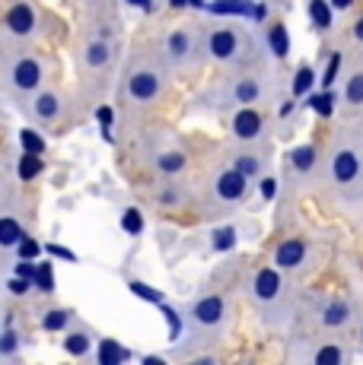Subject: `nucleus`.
I'll use <instances>...</instances> for the list:
<instances>
[{"instance_id": "nucleus-1", "label": "nucleus", "mask_w": 363, "mask_h": 365, "mask_svg": "<svg viewBox=\"0 0 363 365\" xmlns=\"http://www.w3.org/2000/svg\"><path fill=\"white\" fill-rule=\"evenodd\" d=\"M166 67L156 58H137L121 76V99L131 105H153L166 93Z\"/></svg>"}, {"instance_id": "nucleus-2", "label": "nucleus", "mask_w": 363, "mask_h": 365, "mask_svg": "<svg viewBox=\"0 0 363 365\" xmlns=\"http://www.w3.org/2000/svg\"><path fill=\"white\" fill-rule=\"evenodd\" d=\"M166 61L179 70H194L204 61V41H198V35H192V29H172L166 35Z\"/></svg>"}, {"instance_id": "nucleus-3", "label": "nucleus", "mask_w": 363, "mask_h": 365, "mask_svg": "<svg viewBox=\"0 0 363 365\" xmlns=\"http://www.w3.org/2000/svg\"><path fill=\"white\" fill-rule=\"evenodd\" d=\"M41 80H45V67L36 54H16L6 61V86L13 93H39Z\"/></svg>"}, {"instance_id": "nucleus-4", "label": "nucleus", "mask_w": 363, "mask_h": 365, "mask_svg": "<svg viewBox=\"0 0 363 365\" xmlns=\"http://www.w3.org/2000/svg\"><path fill=\"white\" fill-rule=\"evenodd\" d=\"M204 51L217 64H229L242 54V32L236 26H214L204 32Z\"/></svg>"}, {"instance_id": "nucleus-5", "label": "nucleus", "mask_w": 363, "mask_h": 365, "mask_svg": "<svg viewBox=\"0 0 363 365\" xmlns=\"http://www.w3.org/2000/svg\"><path fill=\"white\" fill-rule=\"evenodd\" d=\"M227 299L223 296H201V299H194V305H192V312H188V321H192V327L194 331H204V334H214V331H220L223 324H227Z\"/></svg>"}, {"instance_id": "nucleus-6", "label": "nucleus", "mask_w": 363, "mask_h": 365, "mask_svg": "<svg viewBox=\"0 0 363 365\" xmlns=\"http://www.w3.org/2000/svg\"><path fill=\"white\" fill-rule=\"evenodd\" d=\"M328 175H332V181L338 187H351L354 181H360V175H363L360 153L351 150V146H338V150L328 156Z\"/></svg>"}, {"instance_id": "nucleus-7", "label": "nucleus", "mask_w": 363, "mask_h": 365, "mask_svg": "<svg viewBox=\"0 0 363 365\" xmlns=\"http://www.w3.org/2000/svg\"><path fill=\"white\" fill-rule=\"evenodd\" d=\"M284 292V277H281V267H258L249 279V296L258 305H271L277 302Z\"/></svg>"}, {"instance_id": "nucleus-8", "label": "nucleus", "mask_w": 363, "mask_h": 365, "mask_svg": "<svg viewBox=\"0 0 363 365\" xmlns=\"http://www.w3.org/2000/svg\"><path fill=\"white\" fill-rule=\"evenodd\" d=\"M249 181H252V178H246V175H242L236 165H229V168H223L217 178H214L211 191H214V197H217V203H223V207H233V203H239L249 194Z\"/></svg>"}, {"instance_id": "nucleus-9", "label": "nucleus", "mask_w": 363, "mask_h": 365, "mask_svg": "<svg viewBox=\"0 0 363 365\" xmlns=\"http://www.w3.org/2000/svg\"><path fill=\"white\" fill-rule=\"evenodd\" d=\"M111 61H115V45H111V38L89 35L80 51V70H86V73H102V70L111 67Z\"/></svg>"}, {"instance_id": "nucleus-10", "label": "nucleus", "mask_w": 363, "mask_h": 365, "mask_svg": "<svg viewBox=\"0 0 363 365\" xmlns=\"http://www.w3.org/2000/svg\"><path fill=\"white\" fill-rule=\"evenodd\" d=\"M4 29H6V35H13V38H29V35H36V29H39L36 6L26 4V0H16V4L4 13Z\"/></svg>"}, {"instance_id": "nucleus-11", "label": "nucleus", "mask_w": 363, "mask_h": 365, "mask_svg": "<svg viewBox=\"0 0 363 365\" xmlns=\"http://www.w3.org/2000/svg\"><path fill=\"white\" fill-rule=\"evenodd\" d=\"M229 128H233V137L239 140V143H255L264 133V115L258 111V105H239V108L233 111Z\"/></svg>"}, {"instance_id": "nucleus-12", "label": "nucleus", "mask_w": 363, "mask_h": 365, "mask_svg": "<svg viewBox=\"0 0 363 365\" xmlns=\"http://www.w3.org/2000/svg\"><path fill=\"white\" fill-rule=\"evenodd\" d=\"M61 111H64V102H61V93H54V89H39L26 105V115L36 124H54L61 118Z\"/></svg>"}, {"instance_id": "nucleus-13", "label": "nucleus", "mask_w": 363, "mask_h": 365, "mask_svg": "<svg viewBox=\"0 0 363 365\" xmlns=\"http://www.w3.org/2000/svg\"><path fill=\"white\" fill-rule=\"evenodd\" d=\"M207 13H214V16H249L262 23L268 16V6L255 4V0H217V4H207Z\"/></svg>"}, {"instance_id": "nucleus-14", "label": "nucleus", "mask_w": 363, "mask_h": 365, "mask_svg": "<svg viewBox=\"0 0 363 365\" xmlns=\"http://www.w3.org/2000/svg\"><path fill=\"white\" fill-rule=\"evenodd\" d=\"M306 255H309L306 238L303 235H290L274 248V267H281V270H297V267H303Z\"/></svg>"}, {"instance_id": "nucleus-15", "label": "nucleus", "mask_w": 363, "mask_h": 365, "mask_svg": "<svg viewBox=\"0 0 363 365\" xmlns=\"http://www.w3.org/2000/svg\"><path fill=\"white\" fill-rule=\"evenodd\" d=\"M227 99H233L236 105H258L264 99V80L258 73L239 76V80L233 83V89L227 93Z\"/></svg>"}, {"instance_id": "nucleus-16", "label": "nucleus", "mask_w": 363, "mask_h": 365, "mask_svg": "<svg viewBox=\"0 0 363 365\" xmlns=\"http://www.w3.org/2000/svg\"><path fill=\"white\" fill-rule=\"evenodd\" d=\"M351 314H354V308L344 299H332L322 305L319 321H322V327H328V331H341L344 324H351Z\"/></svg>"}, {"instance_id": "nucleus-17", "label": "nucleus", "mask_w": 363, "mask_h": 365, "mask_svg": "<svg viewBox=\"0 0 363 365\" xmlns=\"http://www.w3.org/2000/svg\"><path fill=\"white\" fill-rule=\"evenodd\" d=\"M131 359V349L121 346L118 340H111V336H102L99 340V349H96V362L99 365H121Z\"/></svg>"}, {"instance_id": "nucleus-18", "label": "nucleus", "mask_w": 363, "mask_h": 365, "mask_svg": "<svg viewBox=\"0 0 363 365\" xmlns=\"http://www.w3.org/2000/svg\"><path fill=\"white\" fill-rule=\"evenodd\" d=\"M287 163H290V168L297 175H312V172H316V163H319V153H316V146H309V143L293 146Z\"/></svg>"}, {"instance_id": "nucleus-19", "label": "nucleus", "mask_w": 363, "mask_h": 365, "mask_svg": "<svg viewBox=\"0 0 363 365\" xmlns=\"http://www.w3.org/2000/svg\"><path fill=\"white\" fill-rule=\"evenodd\" d=\"M306 359H309L312 365H341L347 359V353L338 346V343L325 340V343H319V346H312L309 353H306Z\"/></svg>"}, {"instance_id": "nucleus-20", "label": "nucleus", "mask_w": 363, "mask_h": 365, "mask_svg": "<svg viewBox=\"0 0 363 365\" xmlns=\"http://www.w3.org/2000/svg\"><path fill=\"white\" fill-rule=\"evenodd\" d=\"M23 238H26V229L19 226L16 216L6 213L4 220H0V245H4V251H16Z\"/></svg>"}, {"instance_id": "nucleus-21", "label": "nucleus", "mask_w": 363, "mask_h": 365, "mask_svg": "<svg viewBox=\"0 0 363 365\" xmlns=\"http://www.w3.org/2000/svg\"><path fill=\"white\" fill-rule=\"evenodd\" d=\"M156 172L159 175H166V178H172V175H182L185 172V165H188V159H185V153L182 150H169V153H159L156 156Z\"/></svg>"}, {"instance_id": "nucleus-22", "label": "nucleus", "mask_w": 363, "mask_h": 365, "mask_svg": "<svg viewBox=\"0 0 363 365\" xmlns=\"http://www.w3.org/2000/svg\"><path fill=\"white\" fill-rule=\"evenodd\" d=\"M89 349H93V336H89V331H67V336H64V353L67 356L86 359Z\"/></svg>"}, {"instance_id": "nucleus-23", "label": "nucleus", "mask_w": 363, "mask_h": 365, "mask_svg": "<svg viewBox=\"0 0 363 365\" xmlns=\"http://www.w3.org/2000/svg\"><path fill=\"white\" fill-rule=\"evenodd\" d=\"M312 86H316V70H312L309 64L297 67V73H293V83H290V96H293V99H306V96L312 93Z\"/></svg>"}, {"instance_id": "nucleus-24", "label": "nucleus", "mask_w": 363, "mask_h": 365, "mask_svg": "<svg viewBox=\"0 0 363 365\" xmlns=\"http://www.w3.org/2000/svg\"><path fill=\"white\" fill-rule=\"evenodd\" d=\"M268 48H271V54L281 58V61L290 54V32H287V26L284 23H274L268 29Z\"/></svg>"}, {"instance_id": "nucleus-25", "label": "nucleus", "mask_w": 363, "mask_h": 365, "mask_svg": "<svg viewBox=\"0 0 363 365\" xmlns=\"http://www.w3.org/2000/svg\"><path fill=\"white\" fill-rule=\"evenodd\" d=\"M45 172V163H41L39 153H23L16 163V178L19 181H36L39 175Z\"/></svg>"}, {"instance_id": "nucleus-26", "label": "nucleus", "mask_w": 363, "mask_h": 365, "mask_svg": "<svg viewBox=\"0 0 363 365\" xmlns=\"http://www.w3.org/2000/svg\"><path fill=\"white\" fill-rule=\"evenodd\" d=\"M309 19H312V26H316L319 32L332 29V23H334V6L328 4V0H309Z\"/></svg>"}, {"instance_id": "nucleus-27", "label": "nucleus", "mask_w": 363, "mask_h": 365, "mask_svg": "<svg viewBox=\"0 0 363 365\" xmlns=\"http://www.w3.org/2000/svg\"><path fill=\"white\" fill-rule=\"evenodd\" d=\"M74 321V312L71 308H51V312L41 314V327H45L48 334H58V331H67Z\"/></svg>"}, {"instance_id": "nucleus-28", "label": "nucleus", "mask_w": 363, "mask_h": 365, "mask_svg": "<svg viewBox=\"0 0 363 365\" xmlns=\"http://www.w3.org/2000/svg\"><path fill=\"white\" fill-rule=\"evenodd\" d=\"M303 102L309 105L316 115H322V118H332V115H334V93H332V89H319V93H309Z\"/></svg>"}, {"instance_id": "nucleus-29", "label": "nucleus", "mask_w": 363, "mask_h": 365, "mask_svg": "<svg viewBox=\"0 0 363 365\" xmlns=\"http://www.w3.org/2000/svg\"><path fill=\"white\" fill-rule=\"evenodd\" d=\"M19 349V334L13 331V314H6L4 334H0V359H13Z\"/></svg>"}, {"instance_id": "nucleus-30", "label": "nucleus", "mask_w": 363, "mask_h": 365, "mask_svg": "<svg viewBox=\"0 0 363 365\" xmlns=\"http://www.w3.org/2000/svg\"><path fill=\"white\" fill-rule=\"evenodd\" d=\"M344 102L351 108H360L363 105V70H357V73H351L344 80Z\"/></svg>"}, {"instance_id": "nucleus-31", "label": "nucleus", "mask_w": 363, "mask_h": 365, "mask_svg": "<svg viewBox=\"0 0 363 365\" xmlns=\"http://www.w3.org/2000/svg\"><path fill=\"white\" fill-rule=\"evenodd\" d=\"M19 150L23 153H45L48 150V143H45V137H41L39 130H32V128H23L19 130Z\"/></svg>"}, {"instance_id": "nucleus-32", "label": "nucleus", "mask_w": 363, "mask_h": 365, "mask_svg": "<svg viewBox=\"0 0 363 365\" xmlns=\"http://www.w3.org/2000/svg\"><path fill=\"white\" fill-rule=\"evenodd\" d=\"M156 308L163 312L166 324H169V340H172V343H179V336L185 334V318H182V314H179L172 305H166V302H163V305H156Z\"/></svg>"}, {"instance_id": "nucleus-33", "label": "nucleus", "mask_w": 363, "mask_h": 365, "mask_svg": "<svg viewBox=\"0 0 363 365\" xmlns=\"http://www.w3.org/2000/svg\"><path fill=\"white\" fill-rule=\"evenodd\" d=\"M211 248L220 251V255L233 251V248H236V229H233V226H220L217 232L211 235Z\"/></svg>"}, {"instance_id": "nucleus-34", "label": "nucleus", "mask_w": 363, "mask_h": 365, "mask_svg": "<svg viewBox=\"0 0 363 365\" xmlns=\"http://www.w3.org/2000/svg\"><path fill=\"white\" fill-rule=\"evenodd\" d=\"M128 289L134 292L137 299H144V302H150V305H163V292L159 289H153V286H146V283H141V279H128Z\"/></svg>"}, {"instance_id": "nucleus-35", "label": "nucleus", "mask_w": 363, "mask_h": 365, "mask_svg": "<svg viewBox=\"0 0 363 365\" xmlns=\"http://www.w3.org/2000/svg\"><path fill=\"white\" fill-rule=\"evenodd\" d=\"M233 165L239 168L246 178H258V175H262V159H258L255 153H239V156L233 159Z\"/></svg>"}, {"instance_id": "nucleus-36", "label": "nucleus", "mask_w": 363, "mask_h": 365, "mask_svg": "<svg viewBox=\"0 0 363 365\" xmlns=\"http://www.w3.org/2000/svg\"><path fill=\"white\" fill-rule=\"evenodd\" d=\"M121 229L128 235H141L144 232V213H141V210H137V207L124 210V213H121Z\"/></svg>"}, {"instance_id": "nucleus-37", "label": "nucleus", "mask_w": 363, "mask_h": 365, "mask_svg": "<svg viewBox=\"0 0 363 365\" xmlns=\"http://www.w3.org/2000/svg\"><path fill=\"white\" fill-rule=\"evenodd\" d=\"M36 289H39V292H45V296H51V292H54V270H51V264H39Z\"/></svg>"}, {"instance_id": "nucleus-38", "label": "nucleus", "mask_w": 363, "mask_h": 365, "mask_svg": "<svg viewBox=\"0 0 363 365\" xmlns=\"http://www.w3.org/2000/svg\"><path fill=\"white\" fill-rule=\"evenodd\" d=\"M338 70H341V54L334 51L332 58H328V64H325V73H322V89H332V86H334V80H338Z\"/></svg>"}, {"instance_id": "nucleus-39", "label": "nucleus", "mask_w": 363, "mask_h": 365, "mask_svg": "<svg viewBox=\"0 0 363 365\" xmlns=\"http://www.w3.org/2000/svg\"><path fill=\"white\" fill-rule=\"evenodd\" d=\"M156 197L163 200L166 207H176V203L185 200V191H182L179 185H163V187H159V194H156Z\"/></svg>"}, {"instance_id": "nucleus-40", "label": "nucleus", "mask_w": 363, "mask_h": 365, "mask_svg": "<svg viewBox=\"0 0 363 365\" xmlns=\"http://www.w3.org/2000/svg\"><path fill=\"white\" fill-rule=\"evenodd\" d=\"M29 289H36V283L26 277H16V273H13V277L6 279V292H10V296H26Z\"/></svg>"}, {"instance_id": "nucleus-41", "label": "nucleus", "mask_w": 363, "mask_h": 365, "mask_svg": "<svg viewBox=\"0 0 363 365\" xmlns=\"http://www.w3.org/2000/svg\"><path fill=\"white\" fill-rule=\"evenodd\" d=\"M16 255H19V257H29V261H36V257L41 255V245L36 242V238H29V235H26V238H23V242H19Z\"/></svg>"}, {"instance_id": "nucleus-42", "label": "nucleus", "mask_w": 363, "mask_h": 365, "mask_svg": "<svg viewBox=\"0 0 363 365\" xmlns=\"http://www.w3.org/2000/svg\"><path fill=\"white\" fill-rule=\"evenodd\" d=\"M45 255L48 257H58V261H67V264H76V255L64 245H45Z\"/></svg>"}, {"instance_id": "nucleus-43", "label": "nucleus", "mask_w": 363, "mask_h": 365, "mask_svg": "<svg viewBox=\"0 0 363 365\" xmlns=\"http://www.w3.org/2000/svg\"><path fill=\"white\" fill-rule=\"evenodd\" d=\"M96 121H99V128H111V121H115V111H111L109 105H99V108H96Z\"/></svg>"}, {"instance_id": "nucleus-44", "label": "nucleus", "mask_w": 363, "mask_h": 365, "mask_svg": "<svg viewBox=\"0 0 363 365\" xmlns=\"http://www.w3.org/2000/svg\"><path fill=\"white\" fill-rule=\"evenodd\" d=\"M258 191H262V197H264V200H274V197H277V181H274V178H262Z\"/></svg>"}, {"instance_id": "nucleus-45", "label": "nucleus", "mask_w": 363, "mask_h": 365, "mask_svg": "<svg viewBox=\"0 0 363 365\" xmlns=\"http://www.w3.org/2000/svg\"><path fill=\"white\" fill-rule=\"evenodd\" d=\"M351 35H354V41H360V45H363V16L351 26Z\"/></svg>"}, {"instance_id": "nucleus-46", "label": "nucleus", "mask_w": 363, "mask_h": 365, "mask_svg": "<svg viewBox=\"0 0 363 365\" xmlns=\"http://www.w3.org/2000/svg\"><path fill=\"white\" fill-rule=\"evenodd\" d=\"M128 4H131V6H141L144 13H153V4H150V0H128Z\"/></svg>"}, {"instance_id": "nucleus-47", "label": "nucleus", "mask_w": 363, "mask_h": 365, "mask_svg": "<svg viewBox=\"0 0 363 365\" xmlns=\"http://www.w3.org/2000/svg\"><path fill=\"white\" fill-rule=\"evenodd\" d=\"M141 362H144V365H163V362H166V356H144Z\"/></svg>"}, {"instance_id": "nucleus-48", "label": "nucleus", "mask_w": 363, "mask_h": 365, "mask_svg": "<svg viewBox=\"0 0 363 365\" xmlns=\"http://www.w3.org/2000/svg\"><path fill=\"white\" fill-rule=\"evenodd\" d=\"M354 4V0H332V6H334V10H347V6H351Z\"/></svg>"}, {"instance_id": "nucleus-49", "label": "nucleus", "mask_w": 363, "mask_h": 365, "mask_svg": "<svg viewBox=\"0 0 363 365\" xmlns=\"http://www.w3.org/2000/svg\"><path fill=\"white\" fill-rule=\"evenodd\" d=\"M169 4L176 6V10H182V6H188V4H192V0H169Z\"/></svg>"}, {"instance_id": "nucleus-50", "label": "nucleus", "mask_w": 363, "mask_h": 365, "mask_svg": "<svg viewBox=\"0 0 363 365\" xmlns=\"http://www.w3.org/2000/svg\"><path fill=\"white\" fill-rule=\"evenodd\" d=\"M360 340H363V327H360Z\"/></svg>"}]
</instances>
